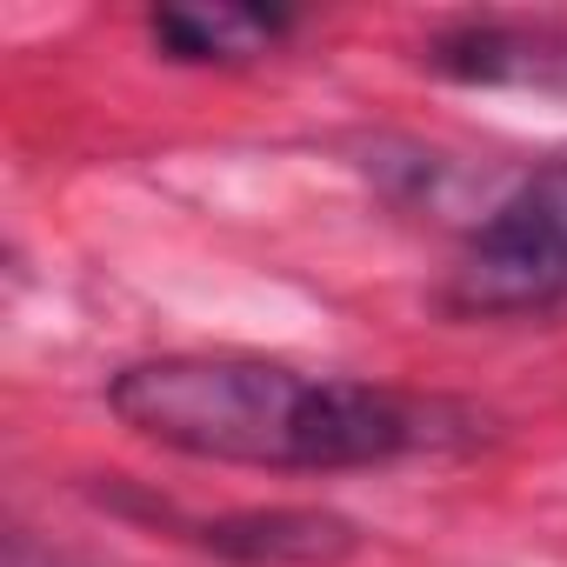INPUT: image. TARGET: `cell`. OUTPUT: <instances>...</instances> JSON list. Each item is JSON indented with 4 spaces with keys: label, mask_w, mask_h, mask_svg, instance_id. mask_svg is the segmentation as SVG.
I'll list each match as a JSON object with an SVG mask.
<instances>
[{
    "label": "cell",
    "mask_w": 567,
    "mask_h": 567,
    "mask_svg": "<svg viewBox=\"0 0 567 567\" xmlns=\"http://www.w3.org/2000/svg\"><path fill=\"white\" fill-rule=\"evenodd\" d=\"M107 408L141 441L274 474H348L414 454H454L487 434V414L454 394L308 374L267 354H154L107 381Z\"/></svg>",
    "instance_id": "1"
},
{
    "label": "cell",
    "mask_w": 567,
    "mask_h": 567,
    "mask_svg": "<svg viewBox=\"0 0 567 567\" xmlns=\"http://www.w3.org/2000/svg\"><path fill=\"white\" fill-rule=\"evenodd\" d=\"M454 315H554L567 308V147L534 161L461 240L447 267Z\"/></svg>",
    "instance_id": "2"
},
{
    "label": "cell",
    "mask_w": 567,
    "mask_h": 567,
    "mask_svg": "<svg viewBox=\"0 0 567 567\" xmlns=\"http://www.w3.org/2000/svg\"><path fill=\"white\" fill-rule=\"evenodd\" d=\"M427 74L461 87H540L567 94V21L520 14H461L421 41Z\"/></svg>",
    "instance_id": "3"
},
{
    "label": "cell",
    "mask_w": 567,
    "mask_h": 567,
    "mask_svg": "<svg viewBox=\"0 0 567 567\" xmlns=\"http://www.w3.org/2000/svg\"><path fill=\"white\" fill-rule=\"evenodd\" d=\"M194 540L234 567H341L361 547V527L334 507H240L200 520Z\"/></svg>",
    "instance_id": "4"
},
{
    "label": "cell",
    "mask_w": 567,
    "mask_h": 567,
    "mask_svg": "<svg viewBox=\"0 0 567 567\" xmlns=\"http://www.w3.org/2000/svg\"><path fill=\"white\" fill-rule=\"evenodd\" d=\"M295 28H301V14H288V8H240V0H220V8H154L147 14L154 48L167 61H187V68L260 61Z\"/></svg>",
    "instance_id": "5"
},
{
    "label": "cell",
    "mask_w": 567,
    "mask_h": 567,
    "mask_svg": "<svg viewBox=\"0 0 567 567\" xmlns=\"http://www.w3.org/2000/svg\"><path fill=\"white\" fill-rule=\"evenodd\" d=\"M8 567H74V560H61V554H41L28 534H14V547H8Z\"/></svg>",
    "instance_id": "6"
}]
</instances>
